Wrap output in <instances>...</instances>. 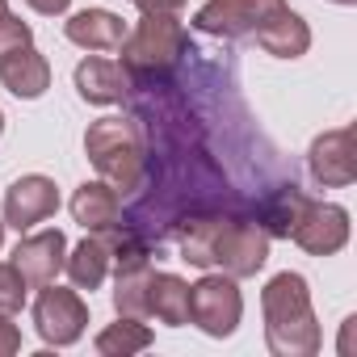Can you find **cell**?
Wrapping results in <instances>:
<instances>
[{
    "mask_svg": "<svg viewBox=\"0 0 357 357\" xmlns=\"http://www.w3.org/2000/svg\"><path fill=\"white\" fill-rule=\"evenodd\" d=\"M265 311V344L273 357H315L324 344L319 319L311 311V290L303 273H278L261 290Z\"/></svg>",
    "mask_w": 357,
    "mask_h": 357,
    "instance_id": "obj_1",
    "label": "cell"
},
{
    "mask_svg": "<svg viewBox=\"0 0 357 357\" xmlns=\"http://www.w3.org/2000/svg\"><path fill=\"white\" fill-rule=\"evenodd\" d=\"M84 151L93 168L101 172V181L114 185L118 194L139 190L143 181V143L130 118H97L84 130Z\"/></svg>",
    "mask_w": 357,
    "mask_h": 357,
    "instance_id": "obj_2",
    "label": "cell"
},
{
    "mask_svg": "<svg viewBox=\"0 0 357 357\" xmlns=\"http://www.w3.org/2000/svg\"><path fill=\"white\" fill-rule=\"evenodd\" d=\"M122 68L135 76H164L190 51V34L172 13H143V22L122 38Z\"/></svg>",
    "mask_w": 357,
    "mask_h": 357,
    "instance_id": "obj_3",
    "label": "cell"
},
{
    "mask_svg": "<svg viewBox=\"0 0 357 357\" xmlns=\"http://www.w3.org/2000/svg\"><path fill=\"white\" fill-rule=\"evenodd\" d=\"M190 319L215 340L231 336L240 328V319H244V294H240L236 278H227V273L198 278L190 286Z\"/></svg>",
    "mask_w": 357,
    "mask_h": 357,
    "instance_id": "obj_4",
    "label": "cell"
},
{
    "mask_svg": "<svg viewBox=\"0 0 357 357\" xmlns=\"http://www.w3.org/2000/svg\"><path fill=\"white\" fill-rule=\"evenodd\" d=\"M34 328L47 344L55 349H68L84 336L89 328V303L76 294V290H63L55 282L43 286V294L34 298Z\"/></svg>",
    "mask_w": 357,
    "mask_h": 357,
    "instance_id": "obj_5",
    "label": "cell"
},
{
    "mask_svg": "<svg viewBox=\"0 0 357 357\" xmlns=\"http://www.w3.org/2000/svg\"><path fill=\"white\" fill-rule=\"evenodd\" d=\"M282 9L286 0H206L194 13V30L211 38H244V34H257Z\"/></svg>",
    "mask_w": 357,
    "mask_h": 357,
    "instance_id": "obj_6",
    "label": "cell"
},
{
    "mask_svg": "<svg viewBox=\"0 0 357 357\" xmlns=\"http://www.w3.org/2000/svg\"><path fill=\"white\" fill-rule=\"evenodd\" d=\"M290 240L311 257H336L349 244V211L336 202H311L307 198L294 227H290Z\"/></svg>",
    "mask_w": 357,
    "mask_h": 357,
    "instance_id": "obj_7",
    "label": "cell"
},
{
    "mask_svg": "<svg viewBox=\"0 0 357 357\" xmlns=\"http://www.w3.org/2000/svg\"><path fill=\"white\" fill-rule=\"evenodd\" d=\"M55 211H59V190L43 172H26L5 190V227L13 231H34Z\"/></svg>",
    "mask_w": 357,
    "mask_h": 357,
    "instance_id": "obj_8",
    "label": "cell"
},
{
    "mask_svg": "<svg viewBox=\"0 0 357 357\" xmlns=\"http://www.w3.org/2000/svg\"><path fill=\"white\" fill-rule=\"evenodd\" d=\"M265 261H269V231H265L261 223H240V219H231L227 231H223V240H219L215 265H219L227 278L240 282V278L261 273Z\"/></svg>",
    "mask_w": 357,
    "mask_h": 357,
    "instance_id": "obj_9",
    "label": "cell"
},
{
    "mask_svg": "<svg viewBox=\"0 0 357 357\" xmlns=\"http://www.w3.org/2000/svg\"><path fill=\"white\" fill-rule=\"evenodd\" d=\"M307 164H311V176L328 190H344L357 181V147H353V130L349 126H336V130H324L311 151H307Z\"/></svg>",
    "mask_w": 357,
    "mask_h": 357,
    "instance_id": "obj_10",
    "label": "cell"
},
{
    "mask_svg": "<svg viewBox=\"0 0 357 357\" xmlns=\"http://www.w3.org/2000/svg\"><path fill=\"white\" fill-rule=\"evenodd\" d=\"M63 261H68V236H63L59 227L34 231V236H26V240L13 248V269H17L22 282L34 286V290H43L47 282H55V278L63 273Z\"/></svg>",
    "mask_w": 357,
    "mask_h": 357,
    "instance_id": "obj_11",
    "label": "cell"
},
{
    "mask_svg": "<svg viewBox=\"0 0 357 357\" xmlns=\"http://www.w3.org/2000/svg\"><path fill=\"white\" fill-rule=\"evenodd\" d=\"M72 80H76V93L89 105H118L130 93V72L122 63H114V59H101V55L80 59Z\"/></svg>",
    "mask_w": 357,
    "mask_h": 357,
    "instance_id": "obj_12",
    "label": "cell"
},
{
    "mask_svg": "<svg viewBox=\"0 0 357 357\" xmlns=\"http://www.w3.org/2000/svg\"><path fill=\"white\" fill-rule=\"evenodd\" d=\"M0 84H5L13 97H22V101H38L51 89V63H47V55L34 43L22 47V51H13V55H5V59H0Z\"/></svg>",
    "mask_w": 357,
    "mask_h": 357,
    "instance_id": "obj_13",
    "label": "cell"
},
{
    "mask_svg": "<svg viewBox=\"0 0 357 357\" xmlns=\"http://www.w3.org/2000/svg\"><path fill=\"white\" fill-rule=\"evenodd\" d=\"M63 34L84 51H118L126 38V22L114 9H80L63 22Z\"/></svg>",
    "mask_w": 357,
    "mask_h": 357,
    "instance_id": "obj_14",
    "label": "cell"
},
{
    "mask_svg": "<svg viewBox=\"0 0 357 357\" xmlns=\"http://www.w3.org/2000/svg\"><path fill=\"white\" fill-rule=\"evenodd\" d=\"M227 215H194L181 223L176 231V244H181V261H190L194 269H215V252H219V240L227 231Z\"/></svg>",
    "mask_w": 357,
    "mask_h": 357,
    "instance_id": "obj_15",
    "label": "cell"
},
{
    "mask_svg": "<svg viewBox=\"0 0 357 357\" xmlns=\"http://www.w3.org/2000/svg\"><path fill=\"white\" fill-rule=\"evenodd\" d=\"M122 215V198L114 185L105 181H84L76 194H72V219L84 227V231H109Z\"/></svg>",
    "mask_w": 357,
    "mask_h": 357,
    "instance_id": "obj_16",
    "label": "cell"
},
{
    "mask_svg": "<svg viewBox=\"0 0 357 357\" xmlns=\"http://www.w3.org/2000/svg\"><path fill=\"white\" fill-rule=\"evenodd\" d=\"M147 315H155L168 328H185L190 324V282L176 273H155L147 282Z\"/></svg>",
    "mask_w": 357,
    "mask_h": 357,
    "instance_id": "obj_17",
    "label": "cell"
},
{
    "mask_svg": "<svg viewBox=\"0 0 357 357\" xmlns=\"http://www.w3.org/2000/svg\"><path fill=\"white\" fill-rule=\"evenodd\" d=\"M257 43H261L269 55H278V59H298V55H307V47H311V26L286 5L282 13H273V17L257 30Z\"/></svg>",
    "mask_w": 357,
    "mask_h": 357,
    "instance_id": "obj_18",
    "label": "cell"
},
{
    "mask_svg": "<svg viewBox=\"0 0 357 357\" xmlns=\"http://www.w3.org/2000/svg\"><path fill=\"white\" fill-rule=\"evenodd\" d=\"M63 269H68V278H72L76 290H89V294H93V290L105 282V273H109V244H105V236H101V231H89V236L68 252Z\"/></svg>",
    "mask_w": 357,
    "mask_h": 357,
    "instance_id": "obj_19",
    "label": "cell"
},
{
    "mask_svg": "<svg viewBox=\"0 0 357 357\" xmlns=\"http://www.w3.org/2000/svg\"><path fill=\"white\" fill-rule=\"evenodd\" d=\"M151 328L143 319H130V315H118V324H105L93 340V349L101 357H130V353H143L151 349Z\"/></svg>",
    "mask_w": 357,
    "mask_h": 357,
    "instance_id": "obj_20",
    "label": "cell"
},
{
    "mask_svg": "<svg viewBox=\"0 0 357 357\" xmlns=\"http://www.w3.org/2000/svg\"><path fill=\"white\" fill-rule=\"evenodd\" d=\"M147 282H151V265L122 269L114 278V311L130 319H147Z\"/></svg>",
    "mask_w": 357,
    "mask_h": 357,
    "instance_id": "obj_21",
    "label": "cell"
},
{
    "mask_svg": "<svg viewBox=\"0 0 357 357\" xmlns=\"http://www.w3.org/2000/svg\"><path fill=\"white\" fill-rule=\"evenodd\" d=\"M303 202H307V194L303 190H278V194H269L265 198V206H261V227L269 231V236H286L290 240V227H294V219H298V211H303Z\"/></svg>",
    "mask_w": 357,
    "mask_h": 357,
    "instance_id": "obj_22",
    "label": "cell"
},
{
    "mask_svg": "<svg viewBox=\"0 0 357 357\" xmlns=\"http://www.w3.org/2000/svg\"><path fill=\"white\" fill-rule=\"evenodd\" d=\"M26 307V282L13 265L0 261V315H17Z\"/></svg>",
    "mask_w": 357,
    "mask_h": 357,
    "instance_id": "obj_23",
    "label": "cell"
},
{
    "mask_svg": "<svg viewBox=\"0 0 357 357\" xmlns=\"http://www.w3.org/2000/svg\"><path fill=\"white\" fill-rule=\"evenodd\" d=\"M30 43H34L30 22H22L17 13H0V59L22 51V47H30Z\"/></svg>",
    "mask_w": 357,
    "mask_h": 357,
    "instance_id": "obj_24",
    "label": "cell"
},
{
    "mask_svg": "<svg viewBox=\"0 0 357 357\" xmlns=\"http://www.w3.org/2000/svg\"><path fill=\"white\" fill-rule=\"evenodd\" d=\"M17 349H22V328L9 315H0V357H13Z\"/></svg>",
    "mask_w": 357,
    "mask_h": 357,
    "instance_id": "obj_25",
    "label": "cell"
},
{
    "mask_svg": "<svg viewBox=\"0 0 357 357\" xmlns=\"http://www.w3.org/2000/svg\"><path fill=\"white\" fill-rule=\"evenodd\" d=\"M135 5H139V13H181L185 9V0H135Z\"/></svg>",
    "mask_w": 357,
    "mask_h": 357,
    "instance_id": "obj_26",
    "label": "cell"
},
{
    "mask_svg": "<svg viewBox=\"0 0 357 357\" xmlns=\"http://www.w3.org/2000/svg\"><path fill=\"white\" fill-rule=\"evenodd\" d=\"M26 5H30L34 13H43V17H59V13L72 9V0H26Z\"/></svg>",
    "mask_w": 357,
    "mask_h": 357,
    "instance_id": "obj_27",
    "label": "cell"
},
{
    "mask_svg": "<svg viewBox=\"0 0 357 357\" xmlns=\"http://www.w3.org/2000/svg\"><path fill=\"white\" fill-rule=\"evenodd\" d=\"M332 5H344V9H349V5H357V0H332Z\"/></svg>",
    "mask_w": 357,
    "mask_h": 357,
    "instance_id": "obj_28",
    "label": "cell"
},
{
    "mask_svg": "<svg viewBox=\"0 0 357 357\" xmlns=\"http://www.w3.org/2000/svg\"><path fill=\"white\" fill-rule=\"evenodd\" d=\"M0 244H5V219H0Z\"/></svg>",
    "mask_w": 357,
    "mask_h": 357,
    "instance_id": "obj_29",
    "label": "cell"
},
{
    "mask_svg": "<svg viewBox=\"0 0 357 357\" xmlns=\"http://www.w3.org/2000/svg\"><path fill=\"white\" fill-rule=\"evenodd\" d=\"M0 13H9V0H0Z\"/></svg>",
    "mask_w": 357,
    "mask_h": 357,
    "instance_id": "obj_30",
    "label": "cell"
},
{
    "mask_svg": "<svg viewBox=\"0 0 357 357\" xmlns=\"http://www.w3.org/2000/svg\"><path fill=\"white\" fill-rule=\"evenodd\" d=\"M0 135H5V114H0Z\"/></svg>",
    "mask_w": 357,
    "mask_h": 357,
    "instance_id": "obj_31",
    "label": "cell"
}]
</instances>
